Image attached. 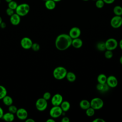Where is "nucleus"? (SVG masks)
Wrapping results in <instances>:
<instances>
[{"label":"nucleus","mask_w":122,"mask_h":122,"mask_svg":"<svg viewBox=\"0 0 122 122\" xmlns=\"http://www.w3.org/2000/svg\"><path fill=\"white\" fill-rule=\"evenodd\" d=\"M72 40V39L69 34H61L57 37L55 40V47L59 51H65L71 45Z\"/></svg>","instance_id":"f257e3e1"},{"label":"nucleus","mask_w":122,"mask_h":122,"mask_svg":"<svg viewBox=\"0 0 122 122\" xmlns=\"http://www.w3.org/2000/svg\"><path fill=\"white\" fill-rule=\"evenodd\" d=\"M67 71L65 68L62 66L56 67L53 71V76L57 80H61L66 77Z\"/></svg>","instance_id":"f03ea898"},{"label":"nucleus","mask_w":122,"mask_h":122,"mask_svg":"<svg viewBox=\"0 0 122 122\" xmlns=\"http://www.w3.org/2000/svg\"><path fill=\"white\" fill-rule=\"evenodd\" d=\"M30 10V5L26 3H21L18 5L15 10L16 13L20 17L25 16L28 14Z\"/></svg>","instance_id":"7ed1b4c3"},{"label":"nucleus","mask_w":122,"mask_h":122,"mask_svg":"<svg viewBox=\"0 0 122 122\" xmlns=\"http://www.w3.org/2000/svg\"><path fill=\"white\" fill-rule=\"evenodd\" d=\"M104 103L102 100L99 97L92 99L90 102V106L95 110L101 109L103 106Z\"/></svg>","instance_id":"20e7f679"},{"label":"nucleus","mask_w":122,"mask_h":122,"mask_svg":"<svg viewBox=\"0 0 122 122\" xmlns=\"http://www.w3.org/2000/svg\"><path fill=\"white\" fill-rule=\"evenodd\" d=\"M106 50L113 51L118 46V43L117 41L114 38H109L105 41Z\"/></svg>","instance_id":"39448f33"},{"label":"nucleus","mask_w":122,"mask_h":122,"mask_svg":"<svg viewBox=\"0 0 122 122\" xmlns=\"http://www.w3.org/2000/svg\"><path fill=\"white\" fill-rule=\"evenodd\" d=\"M35 106L39 111H44L46 109L48 106L47 101L43 98H39L36 102Z\"/></svg>","instance_id":"423d86ee"},{"label":"nucleus","mask_w":122,"mask_h":122,"mask_svg":"<svg viewBox=\"0 0 122 122\" xmlns=\"http://www.w3.org/2000/svg\"><path fill=\"white\" fill-rule=\"evenodd\" d=\"M62 110L60 106H53L50 109L49 114L52 118H57L62 115Z\"/></svg>","instance_id":"0eeeda50"},{"label":"nucleus","mask_w":122,"mask_h":122,"mask_svg":"<svg viewBox=\"0 0 122 122\" xmlns=\"http://www.w3.org/2000/svg\"><path fill=\"white\" fill-rule=\"evenodd\" d=\"M111 26L114 29H117L122 25V18L120 16L115 15L111 20Z\"/></svg>","instance_id":"6e6552de"},{"label":"nucleus","mask_w":122,"mask_h":122,"mask_svg":"<svg viewBox=\"0 0 122 122\" xmlns=\"http://www.w3.org/2000/svg\"><path fill=\"white\" fill-rule=\"evenodd\" d=\"M32 43V40L30 38L27 37H23L20 41V45L21 47L25 50L30 49Z\"/></svg>","instance_id":"1a4fd4ad"},{"label":"nucleus","mask_w":122,"mask_h":122,"mask_svg":"<svg viewBox=\"0 0 122 122\" xmlns=\"http://www.w3.org/2000/svg\"><path fill=\"white\" fill-rule=\"evenodd\" d=\"M62 101L63 97L59 93L54 94L51 99V102L53 106H60Z\"/></svg>","instance_id":"9d476101"},{"label":"nucleus","mask_w":122,"mask_h":122,"mask_svg":"<svg viewBox=\"0 0 122 122\" xmlns=\"http://www.w3.org/2000/svg\"><path fill=\"white\" fill-rule=\"evenodd\" d=\"M16 114L17 118L20 120H25L27 118L28 115L27 110L22 108L18 109L16 112Z\"/></svg>","instance_id":"9b49d317"},{"label":"nucleus","mask_w":122,"mask_h":122,"mask_svg":"<svg viewBox=\"0 0 122 122\" xmlns=\"http://www.w3.org/2000/svg\"><path fill=\"white\" fill-rule=\"evenodd\" d=\"M81 34V31L80 28L77 27H73L71 28L69 32V36L73 39L79 38Z\"/></svg>","instance_id":"f8f14e48"},{"label":"nucleus","mask_w":122,"mask_h":122,"mask_svg":"<svg viewBox=\"0 0 122 122\" xmlns=\"http://www.w3.org/2000/svg\"><path fill=\"white\" fill-rule=\"evenodd\" d=\"M110 88H115L118 85V80L116 77L113 75H110L107 78L106 82Z\"/></svg>","instance_id":"ddd939ff"},{"label":"nucleus","mask_w":122,"mask_h":122,"mask_svg":"<svg viewBox=\"0 0 122 122\" xmlns=\"http://www.w3.org/2000/svg\"><path fill=\"white\" fill-rule=\"evenodd\" d=\"M10 20L11 24L13 25H18L20 22V16L16 13H14L13 15L10 16Z\"/></svg>","instance_id":"4468645a"},{"label":"nucleus","mask_w":122,"mask_h":122,"mask_svg":"<svg viewBox=\"0 0 122 122\" xmlns=\"http://www.w3.org/2000/svg\"><path fill=\"white\" fill-rule=\"evenodd\" d=\"M83 44V41L81 39L79 38L73 39L72 40L71 45L75 48L79 49L82 47Z\"/></svg>","instance_id":"2eb2a0df"},{"label":"nucleus","mask_w":122,"mask_h":122,"mask_svg":"<svg viewBox=\"0 0 122 122\" xmlns=\"http://www.w3.org/2000/svg\"><path fill=\"white\" fill-rule=\"evenodd\" d=\"M96 89L98 91L101 92H107L110 88V87L106 83L102 84L98 83L96 85Z\"/></svg>","instance_id":"dca6fc26"},{"label":"nucleus","mask_w":122,"mask_h":122,"mask_svg":"<svg viewBox=\"0 0 122 122\" xmlns=\"http://www.w3.org/2000/svg\"><path fill=\"white\" fill-rule=\"evenodd\" d=\"M45 7L49 10H53L56 7V2L53 0H47L45 1Z\"/></svg>","instance_id":"f3484780"},{"label":"nucleus","mask_w":122,"mask_h":122,"mask_svg":"<svg viewBox=\"0 0 122 122\" xmlns=\"http://www.w3.org/2000/svg\"><path fill=\"white\" fill-rule=\"evenodd\" d=\"M14 115L10 112H8L3 114L2 118L5 121L8 122H12L14 120Z\"/></svg>","instance_id":"a211bd4d"},{"label":"nucleus","mask_w":122,"mask_h":122,"mask_svg":"<svg viewBox=\"0 0 122 122\" xmlns=\"http://www.w3.org/2000/svg\"><path fill=\"white\" fill-rule=\"evenodd\" d=\"M79 106L80 108L83 110H86L87 109L91 107L90 106V102L87 100L83 99L79 103Z\"/></svg>","instance_id":"6ab92c4d"},{"label":"nucleus","mask_w":122,"mask_h":122,"mask_svg":"<svg viewBox=\"0 0 122 122\" xmlns=\"http://www.w3.org/2000/svg\"><path fill=\"white\" fill-rule=\"evenodd\" d=\"M60 106L61 109H62V111L65 112H67L68 111H69V110L71 107V104L70 102L66 101H62V102L61 103Z\"/></svg>","instance_id":"aec40b11"},{"label":"nucleus","mask_w":122,"mask_h":122,"mask_svg":"<svg viewBox=\"0 0 122 122\" xmlns=\"http://www.w3.org/2000/svg\"><path fill=\"white\" fill-rule=\"evenodd\" d=\"M2 100L3 103L6 106H9L13 103V101L12 98L10 96L7 95V94Z\"/></svg>","instance_id":"412c9836"},{"label":"nucleus","mask_w":122,"mask_h":122,"mask_svg":"<svg viewBox=\"0 0 122 122\" xmlns=\"http://www.w3.org/2000/svg\"><path fill=\"white\" fill-rule=\"evenodd\" d=\"M67 80L70 82H73L76 80V75L71 71H67V73L66 75V77Z\"/></svg>","instance_id":"4be33fe9"},{"label":"nucleus","mask_w":122,"mask_h":122,"mask_svg":"<svg viewBox=\"0 0 122 122\" xmlns=\"http://www.w3.org/2000/svg\"><path fill=\"white\" fill-rule=\"evenodd\" d=\"M107 78V77L106 76V75L103 73H101V74H100L97 76V80L98 83L103 84L106 82Z\"/></svg>","instance_id":"5701e85b"},{"label":"nucleus","mask_w":122,"mask_h":122,"mask_svg":"<svg viewBox=\"0 0 122 122\" xmlns=\"http://www.w3.org/2000/svg\"><path fill=\"white\" fill-rule=\"evenodd\" d=\"M113 12L115 15L121 16L122 15V7L120 5L115 6L113 9Z\"/></svg>","instance_id":"b1692460"},{"label":"nucleus","mask_w":122,"mask_h":122,"mask_svg":"<svg viewBox=\"0 0 122 122\" xmlns=\"http://www.w3.org/2000/svg\"><path fill=\"white\" fill-rule=\"evenodd\" d=\"M96 48L97 50L101 51H103L106 50V47L105 44V42L100 41L97 43Z\"/></svg>","instance_id":"393cba45"},{"label":"nucleus","mask_w":122,"mask_h":122,"mask_svg":"<svg viewBox=\"0 0 122 122\" xmlns=\"http://www.w3.org/2000/svg\"><path fill=\"white\" fill-rule=\"evenodd\" d=\"M7 94V91L6 88L0 85V100H2Z\"/></svg>","instance_id":"a878e982"},{"label":"nucleus","mask_w":122,"mask_h":122,"mask_svg":"<svg viewBox=\"0 0 122 122\" xmlns=\"http://www.w3.org/2000/svg\"><path fill=\"white\" fill-rule=\"evenodd\" d=\"M95 113V110L92 107H90L86 110V114L89 117H92L94 115Z\"/></svg>","instance_id":"bb28decb"},{"label":"nucleus","mask_w":122,"mask_h":122,"mask_svg":"<svg viewBox=\"0 0 122 122\" xmlns=\"http://www.w3.org/2000/svg\"><path fill=\"white\" fill-rule=\"evenodd\" d=\"M8 3V8H10L13 10H15L18 5L17 3L15 1H14L13 0Z\"/></svg>","instance_id":"cd10ccee"},{"label":"nucleus","mask_w":122,"mask_h":122,"mask_svg":"<svg viewBox=\"0 0 122 122\" xmlns=\"http://www.w3.org/2000/svg\"><path fill=\"white\" fill-rule=\"evenodd\" d=\"M105 3L103 1V0H97L95 1V6L96 8L98 9H102L104 6Z\"/></svg>","instance_id":"c85d7f7f"},{"label":"nucleus","mask_w":122,"mask_h":122,"mask_svg":"<svg viewBox=\"0 0 122 122\" xmlns=\"http://www.w3.org/2000/svg\"><path fill=\"white\" fill-rule=\"evenodd\" d=\"M104 56L106 59H111L112 56H113V52L112 51H110V50H106L105 51V53H104Z\"/></svg>","instance_id":"c756f323"},{"label":"nucleus","mask_w":122,"mask_h":122,"mask_svg":"<svg viewBox=\"0 0 122 122\" xmlns=\"http://www.w3.org/2000/svg\"><path fill=\"white\" fill-rule=\"evenodd\" d=\"M17 110H18L17 108L15 105H13L11 104V105L9 106V107H8L9 112L12 113H13V114L16 113Z\"/></svg>","instance_id":"7c9ffc66"},{"label":"nucleus","mask_w":122,"mask_h":122,"mask_svg":"<svg viewBox=\"0 0 122 122\" xmlns=\"http://www.w3.org/2000/svg\"><path fill=\"white\" fill-rule=\"evenodd\" d=\"M31 48L32 49V50L33 51H39V50L40 49V46L37 43H32Z\"/></svg>","instance_id":"2f4dec72"},{"label":"nucleus","mask_w":122,"mask_h":122,"mask_svg":"<svg viewBox=\"0 0 122 122\" xmlns=\"http://www.w3.org/2000/svg\"><path fill=\"white\" fill-rule=\"evenodd\" d=\"M43 98H44L45 100L48 101L50 100L51 98V94L49 92H45L43 95Z\"/></svg>","instance_id":"473e14b6"},{"label":"nucleus","mask_w":122,"mask_h":122,"mask_svg":"<svg viewBox=\"0 0 122 122\" xmlns=\"http://www.w3.org/2000/svg\"><path fill=\"white\" fill-rule=\"evenodd\" d=\"M6 13L8 16H10L14 13V10H13L10 8H8L6 10Z\"/></svg>","instance_id":"72a5a7b5"},{"label":"nucleus","mask_w":122,"mask_h":122,"mask_svg":"<svg viewBox=\"0 0 122 122\" xmlns=\"http://www.w3.org/2000/svg\"><path fill=\"white\" fill-rule=\"evenodd\" d=\"M93 122H105V120L102 118H97L92 121Z\"/></svg>","instance_id":"f704fd0d"},{"label":"nucleus","mask_w":122,"mask_h":122,"mask_svg":"<svg viewBox=\"0 0 122 122\" xmlns=\"http://www.w3.org/2000/svg\"><path fill=\"white\" fill-rule=\"evenodd\" d=\"M103 1L105 3V4H111L114 2L115 0H103Z\"/></svg>","instance_id":"c9c22d12"},{"label":"nucleus","mask_w":122,"mask_h":122,"mask_svg":"<svg viewBox=\"0 0 122 122\" xmlns=\"http://www.w3.org/2000/svg\"><path fill=\"white\" fill-rule=\"evenodd\" d=\"M61 122H70V119L68 117H63L61 120Z\"/></svg>","instance_id":"e433bc0d"},{"label":"nucleus","mask_w":122,"mask_h":122,"mask_svg":"<svg viewBox=\"0 0 122 122\" xmlns=\"http://www.w3.org/2000/svg\"><path fill=\"white\" fill-rule=\"evenodd\" d=\"M3 114H4L3 110L2 108L1 107H0V119L2 118Z\"/></svg>","instance_id":"4c0bfd02"},{"label":"nucleus","mask_w":122,"mask_h":122,"mask_svg":"<svg viewBox=\"0 0 122 122\" xmlns=\"http://www.w3.org/2000/svg\"><path fill=\"white\" fill-rule=\"evenodd\" d=\"M0 27L1 28L4 29V28H5L6 27V23H5V22H2L0 23Z\"/></svg>","instance_id":"58836bf2"},{"label":"nucleus","mask_w":122,"mask_h":122,"mask_svg":"<svg viewBox=\"0 0 122 122\" xmlns=\"http://www.w3.org/2000/svg\"><path fill=\"white\" fill-rule=\"evenodd\" d=\"M26 122H35V121L32 118H27L25 120Z\"/></svg>","instance_id":"ea45409f"},{"label":"nucleus","mask_w":122,"mask_h":122,"mask_svg":"<svg viewBox=\"0 0 122 122\" xmlns=\"http://www.w3.org/2000/svg\"><path fill=\"white\" fill-rule=\"evenodd\" d=\"M46 122H55V120L52 118H50L47 120Z\"/></svg>","instance_id":"a19ab883"},{"label":"nucleus","mask_w":122,"mask_h":122,"mask_svg":"<svg viewBox=\"0 0 122 122\" xmlns=\"http://www.w3.org/2000/svg\"><path fill=\"white\" fill-rule=\"evenodd\" d=\"M119 47H120V49L122 50V39L120 40V41H119Z\"/></svg>","instance_id":"79ce46f5"},{"label":"nucleus","mask_w":122,"mask_h":122,"mask_svg":"<svg viewBox=\"0 0 122 122\" xmlns=\"http://www.w3.org/2000/svg\"><path fill=\"white\" fill-rule=\"evenodd\" d=\"M119 61H120V63L122 65V55L121 56V57L120 58V60H119Z\"/></svg>","instance_id":"37998d69"},{"label":"nucleus","mask_w":122,"mask_h":122,"mask_svg":"<svg viewBox=\"0 0 122 122\" xmlns=\"http://www.w3.org/2000/svg\"><path fill=\"white\" fill-rule=\"evenodd\" d=\"M5 0V1H6V2L9 3V2H10V1H11L12 0Z\"/></svg>","instance_id":"c03bdc74"},{"label":"nucleus","mask_w":122,"mask_h":122,"mask_svg":"<svg viewBox=\"0 0 122 122\" xmlns=\"http://www.w3.org/2000/svg\"><path fill=\"white\" fill-rule=\"evenodd\" d=\"M2 22V20L1 17L0 16V23H1Z\"/></svg>","instance_id":"a18cd8bd"},{"label":"nucleus","mask_w":122,"mask_h":122,"mask_svg":"<svg viewBox=\"0 0 122 122\" xmlns=\"http://www.w3.org/2000/svg\"><path fill=\"white\" fill-rule=\"evenodd\" d=\"M55 2H59V1H61V0H53Z\"/></svg>","instance_id":"49530a36"},{"label":"nucleus","mask_w":122,"mask_h":122,"mask_svg":"<svg viewBox=\"0 0 122 122\" xmlns=\"http://www.w3.org/2000/svg\"><path fill=\"white\" fill-rule=\"evenodd\" d=\"M83 0V1H88V0Z\"/></svg>","instance_id":"de8ad7c7"},{"label":"nucleus","mask_w":122,"mask_h":122,"mask_svg":"<svg viewBox=\"0 0 122 122\" xmlns=\"http://www.w3.org/2000/svg\"><path fill=\"white\" fill-rule=\"evenodd\" d=\"M44 0V1H46V0Z\"/></svg>","instance_id":"09e8293b"},{"label":"nucleus","mask_w":122,"mask_h":122,"mask_svg":"<svg viewBox=\"0 0 122 122\" xmlns=\"http://www.w3.org/2000/svg\"><path fill=\"white\" fill-rule=\"evenodd\" d=\"M94 0V1H96V0Z\"/></svg>","instance_id":"8fccbe9b"},{"label":"nucleus","mask_w":122,"mask_h":122,"mask_svg":"<svg viewBox=\"0 0 122 122\" xmlns=\"http://www.w3.org/2000/svg\"></svg>","instance_id":"3c124183"},{"label":"nucleus","mask_w":122,"mask_h":122,"mask_svg":"<svg viewBox=\"0 0 122 122\" xmlns=\"http://www.w3.org/2000/svg\"></svg>","instance_id":"603ef678"},{"label":"nucleus","mask_w":122,"mask_h":122,"mask_svg":"<svg viewBox=\"0 0 122 122\" xmlns=\"http://www.w3.org/2000/svg\"></svg>","instance_id":"864d4df0"}]
</instances>
